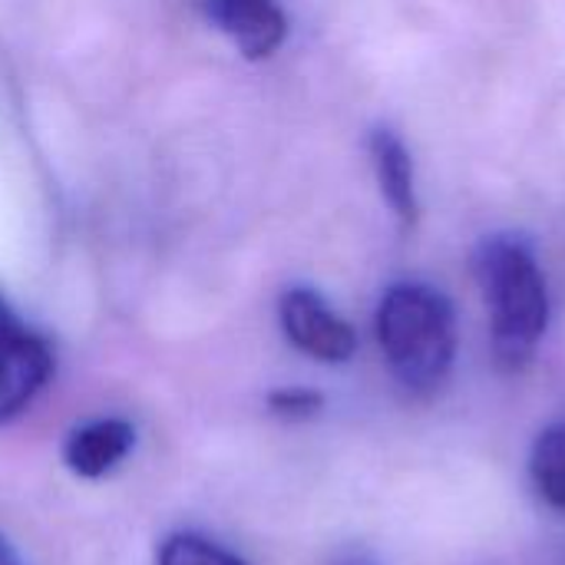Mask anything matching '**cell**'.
Masks as SVG:
<instances>
[{"mask_svg": "<svg viewBox=\"0 0 565 565\" xmlns=\"http://www.w3.org/2000/svg\"><path fill=\"white\" fill-rule=\"evenodd\" d=\"M377 344L394 381L414 397H434L457 358V315L444 291L397 281L377 305Z\"/></svg>", "mask_w": 565, "mask_h": 565, "instance_id": "6da1fadb", "label": "cell"}, {"mask_svg": "<svg viewBox=\"0 0 565 565\" xmlns=\"http://www.w3.org/2000/svg\"><path fill=\"white\" fill-rule=\"evenodd\" d=\"M477 281L490 308L493 358L503 371H523L550 328V288L533 248L516 235H493L477 248Z\"/></svg>", "mask_w": 565, "mask_h": 565, "instance_id": "7a4b0ae2", "label": "cell"}, {"mask_svg": "<svg viewBox=\"0 0 565 565\" xmlns=\"http://www.w3.org/2000/svg\"><path fill=\"white\" fill-rule=\"evenodd\" d=\"M50 377V341L0 298V424L23 414Z\"/></svg>", "mask_w": 565, "mask_h": 565, "instance_id": "3957f363", "label": "cell"}, {"mask_svg": "<svg viewBox=\"0 0 565 565\" xmlns=\"http://www.w3.org/2000/svg\"><path fill=\"white\" fill-rule=\"evenodd\" d=\"M278 318L285 338L315 361L344 364L358 351L354 328L315 288H288L278 301Z\"/></svg>", "mask_w": 565, "mask_h": 565, "instance_id": "277c9868", "label": "cell"}, {"mask_svg": "<svg viewBox=\"0 0 565 565\" xmlns=\"http://www.w3.org/2000/svg\"><path fill=\"white\" fill-rule=\"evenodd\" d=\"M199 7L245 60H268L288 36V17L278 0H199Z\"/></svg>", "mask_w": 565, "mask_h": 565, "instance_id": "5b68a950", "label": "cell"}, {"mask_svg": "<svg viewBox=\"0 0 565 565\" xmlns=\"http://www.w3.org/2000/svg\"><path fill=\"white\" fill-rule=\"evenodd\" d=\"M136 447V427L122 417H99L76 427L63 444V463L83 480L113 473Z\"/></svg>", "mask_w": 565, "mask_h": 565, "instance_id": "8992f818", "label": "cell"}, {"mask_svg": "<svg viewBox=\"0 0 565 565\" xmlns=\"http://www.w3.org/2000/svg\"><path fill=\"white\" fill-rule=\"evenodd\" d=\"M367 149H371V166H374L381 195L387 199L401 228L414 232V225L420 218V202H417V182H414V159H411L404 139L394 129L381 126L371 132Z\"/></svg>", "mask_w": 565, "mask_h": 565, "instance_id": "52a82bcc", "label": "cell"}, {"mask_svg": "<svg viewBox=\"0 0 565 565\" xmlns=\"http://www.w3.org/2000/svg\"><path fill=\"white\" fill-rule=\"evenodd\" d=\"M530 477L540 497L565 516V417L550 424L536 437L533 457H530Z\"/></svg>", "mask_w": 565, "mask_h": 565, "instance_id": "ba28073f", "label": "cell"}, {"mask_svg": "<svg viewBox=\"0 0 565 565\" xmlns=\"http://www.w3.org/2000/svg\"><path fill=\"white\" fill-rule=\"evenodd\" d=\"M156 565H245L225 546L199 536V533H175L162 543Z\"/></svg>", "mask_w": 565, "mask_h": 565, "instance_id": "9c48e42d", "label": "cell"}, {"mask_svg": "<svg viewBox=\"0 0 565 565\" xmlns=\"http://www.w3.org/2000/svg\"><path fill=\"white\" fill-rule=\"evenodd\" d=\"M324 407V397L311 387H281L268 394V411L281 420H311Z\"/></svg>", "mask_w": 565, "mask_h": 565, "instance_id": "30bf717a", "label": "cell"}, {"mask_svg": "<svg viewBox=\"0 0 565 565\" xmlns=\"http://www.w3.org/2000/svg\"><path fill=\"white\" fill-rule=\"evenodd\" d=\"M328 565H381V563H377V556H374L367 546H348V550H338Z\"/></svg>", "mask_w": 565, "mask_h": 565, "instance_id": "8fae6325", "label": "cell"}, {"mask_svg": "<svg viewBox=\"0 0 565 565\" xmlns=\"http://www.w3.org/2000/svg\"><path fill=\"white\" fill-rule=\"evenodd\" d=\"M0 565H26L20 559V553H17L3 536H0Z\"/></svg>", "mask_w": 565, "mask_h": 565, "instance_id": "7c38bea8", "label": "cell"}]
</instances>
